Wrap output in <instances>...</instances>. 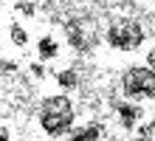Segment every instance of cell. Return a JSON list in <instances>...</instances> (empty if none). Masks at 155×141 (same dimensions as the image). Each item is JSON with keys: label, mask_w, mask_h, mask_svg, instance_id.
<instances>
[{"label": "cell", "mask_w": 155, "mask_h": 141, "mask_svg": "<svg viewBox=\"0 0 155 141\" xmlns=\"http://www.w3.org/2000/svg\"><path fill=\"white\" fill-rule=\"evenodd\" d=\"M116 113H118V119H121V124L130 130L138 124V119H141V107L138 105H133V102H118L116 105Z\"/></svg>", "instance_id": "5b68a950"}, {"label": "cell", "mask_w": 155, "mask_h": 141, "mask_svg": "<svg viewBox=\"0 0 155 141\" xmlns=\"http://www.w3.org/2000/svg\"><path fill=\"white\" fill-rule=\"evenodd\" d=\"M40 127L51 138L68 136L74 127V102L68 96H48L40 105Z\"/></svg>", "instance_id": "6da1fadb"}, {"label": "cell", "mask_w": 155, "mask_h": 141, "mask_svg": "<svg viewBox=\"0 0 155 141\" xmlns=\"http://www.w3.org/2000/svg\"><path fill=\"white\" fill-rule=\"evenodd\" d=\"M12 40H14V45H25L28 37H25V31H23L20 25H12Z\"/></svg>", "instance_id": "9c48e42d"}, {"label": "cell", "mask_w": 155, "mask_h": 141, "mask_svg": "<svg viewBox=\"0 0 155 141\" xmlns=\"http://www.w3.org/2000/svg\"><path fill=\"white\" fill-rule=\"evenodd\" d=\"M65 31H68V42L74 45L76 51L93 48V42H96V25H93L90 17H74Z\"/></svg>", "instance_id": "277c9868"}, {"label": "cell", "mask_w": 155, "mask_h": 141, "mask_svg": "<svg viewBox=\"0 0 155 141\" xmlns=\"http://www.w3.org/2000/svg\"><path fill=\"white\" fill-rule=\"evenodd\" d=\"M40 56L42 59H54V56H57V42H54V37L40 40Z\"/></svg>", "instance_id": "52a82bcc"}, {"label": "cell", "mask_w": 155, "mask_h": 141, "mask_svg": "<svg viewBox=\"0 0 155 141\" xmlns=\"http://www.w3.org/2000/svg\"><path fill=\"white\" fill-rule=\"evenodd\" d=\"M57 82L62 85V88L74 90L76 85H79V79H76V71H59V73H57Z\"/></svg>", "instance_id": "ba28073f"}, {"label": "cell", "mask_w": 155, "mask_h": 141, "mask_svg": "<svg viewBox=\"0 0 155 141\" xmlns=\"http://www.w3.org/2000/svg\"><path fill=\"white\" fill-rule=\"evenodd\" d=\"M0 141H8V130L6 127H0Z\"/></svg>", "instance_id": "8fae6325"}, {"label": "cell", "mask_w": 155, "mask_h": 141, "mask_svg": "<svg viewBox=\"0 0 155 141\" xmlns=\"http://www.w3.org/2000/svg\"><path fill=\"white\" fill-rule=\"evenodd\" d=\"M147 65H150V68H152V71H155V48H152V51H150V54H147Z\"/></svg>", "instance_id": "30bf717a"}, {"label": "cell", "mask_w": 155, "mask_h": 141, "mask_svg": "<svg viewBox=\"0 0 155 141\" xmlns=\"http://www.w3.org/2000/svg\"><path fill=\"white\" fill-rule=\"evenodd\" d=\"M99 138H102V127L99 124H85V127L74 130V133H68L65 141H99Z\"/></svg>", "instance_id": "8992f818"}, {"label": "cell", "mask_w": 155, "mask_h": 141, "mask_svg": "<svg viewBox=\"0 0 155 141\" xmlns=\"http://www.w3.org/2000/svg\"><path fill=\"white\" fill-rule=\"evenodd\" d=\"M121 90L130 102L138 99H155V71L150 65L144 68H130L121 76Z\"/></svg>", "instance_id": "3957f363"}, {"label": "cell", "mask_w": 155, "mask_h": 141, "mask_svg": "<svg viewBox=\"0 0 155 141\" xmlns=\"http://www.w3.org/2000/svg\"><path fill=\"white\" fill-rule=\"evenodd\" d=\"M104 40L113 45L116 51H135L144 42V28L138 20L133 17H116V20L107 25Z\"/></svg>", "instance_id": "7a4b0ae2"}, {"label": "cell", "mask_w": 155, "mask_h": 141, "mask_svg": "<svg viewBox=\"0 0 155 141\" xmlns=\"http://www.w3.org/2000/svg\"><path fill=\"white\" fill-rule=\"evenodd\" d=\"M150 130H155V116H152V124H150Z\"/></svg>", "instance_id": "7c38bea8"}]
</instances>
